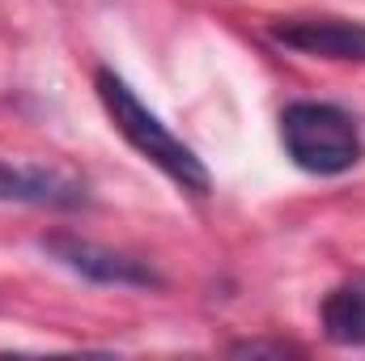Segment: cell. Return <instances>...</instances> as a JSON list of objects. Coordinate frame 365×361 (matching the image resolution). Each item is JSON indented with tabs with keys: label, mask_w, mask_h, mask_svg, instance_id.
Segmentation results:
<instances>
[{
	"label": "cell",
	"mask_w": 365,
	"mask_h": 361,
	"mask_svg": "<svg viewBox=\"0 0 365 361\" xmlns=\"http://www.w3.org/2000/svg\"><path fill=\"white\" fill-rule=\"evenodd\" d=\"M93 86H98V98H102V106H106L115 132H119L145 162H153L179 191L195 195V200H204V195L212 191L208 166L195 158V149L182 145L179 136L136 98V90H132L123 77H115L110 68H98V73H93Z\"/></svg>",
	"instance_id": "obj_1"
},
{
	"label": "cell",
	"mask_w": 365,
	"mask_h": 361,
	"mask_svg": "<svg viewBox=\"0 0 365 361\" xmlns=\"http://www.w3.org/2000/svg\"><path fill=\"white\" fill-rule=\"evenodd\" d=\"M280 145L306 175H344L361 162V128L331 102H289L280 111Z\"/></svg>",
	"instance_id": "obj_2"
},
{
	"label": "cell",
	"mask_w": 365,
	"mask_h": 361,
	"mask_svg": "<svg viewBox=\"0 0 365 361\" xmlns=\"http://www.w3.org/2000/svg\"><path fill=\"white\" fill-rule=\"evenodd\" d=\"M38 247H43V255H51L60 268L77 272L81 280H93V285H115V289H153V285H162V276L149 268L140 255L102 247V243L81 238V234H68V230L43 234Z\"/></svg>",
	"instance_id": "obj_3"
},
{
	"label": "cell",
	"mask_w": 365,
	"mask_h": 361,
	"mask_svg": "<svg viewBox=\"0 0 365 361\" xmlns=\"http://www.w3.org/2000/svg\"><path fill=\"white\" fill-rule=\"evenodd\" d=\"M0 200L34 208H81L90 204V183L68 162L51 158H0Z\"/></svg>",
	"instance_id": "obj_4"
},
{
	"label": "cell",
	"mask_w": 365,
	"mask_h": 361,
	"mask_svg": "<svg viewBox=\"0 0 365 361\" xmlns=\"http://www.w3.org/2000/svg\"><path fill=\"white\" fill-rule=\"evenodd\" d=\"M280 47H293L314 60H349L365 64V21L349 17H284L272 26Z\"/></svg>",
	"instance_id": "obj_5"
},
{
	"label": "cell",
	"mask_w": 365,
	"mask_h": 361,
	"mask_svg": "<svg viewBox=\"0 0 365 361\" xmlns=\"http://www.w3.org/2000/svg\"><path fill=\"white\" fill-rule=\"evenodd\" d=\"M323 336L331 345H365V276L336 285L319 306Z\"/></svg>",
	"instance_id": "obj_6"
},
{
	"label": "cell",
	"mask_w": 365,
	"mask_h": 361,
	"mask_svg": "<svg viewBox=\"0 0 365 361\" xmlns=\"http://www.w3.org/2000/svg\"><path fill=\"white\" fill-rule=\"evenodd\" d=\"M230 353H247V357H259V353H272V357H284V353H297V349H289V345H234Z\"/></svg>",
	"instance_id": "obj_7"
}]
</instances>
